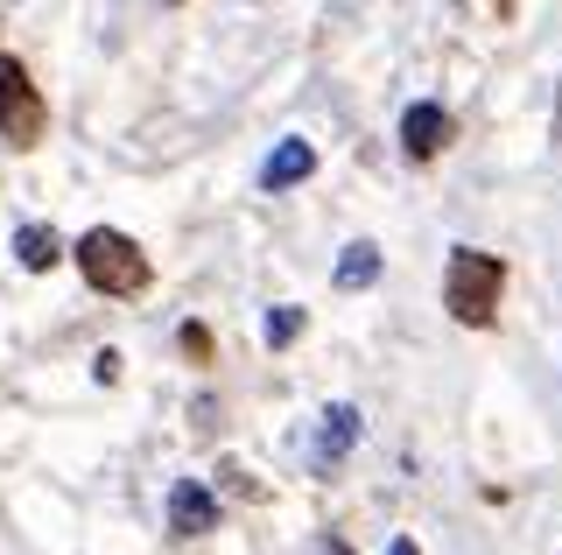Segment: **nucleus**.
I'll return each mask as SVG.
<instances>
[{
    "mask_svg": "<svg viewBox=\"0 0 562 555\" xmlns=\"http://www.w3.org/2000/svg\"><path fill=\"white\" fill-rule=\"evenodd\" d=\"M176 344H183V352L198 359V366L211 359V331H204V324H183V331H176Z\"/></svg>",
    "mask_w": 562,
    "mask_h": 555,
    "instance_id": "9b49d317",
    "label": "nucleus"
},
{
    "mask_svg": "<svg viewBox=\"0 0 562 555\" xmlns=\"http://www.w3.org/2000/svg\"><path fill=\"white\" fill-rule=\"evenodd\" d=\"M43 127H49V106H43V92H35V78L22 71V57L0 49V141L35 148Z\"/></svg>",
    "mask_w": 562,
    "mask_h": 555,
    "instance_id": "7ed1b4c3",
    "label": "nucleus"
},
{
    "mask_svg": "<svg viewBox=\"0 0 562 555\" xmlns=\"http://www.w3.org/2000/svg\"><path fill=\"white\" fill-rule=\"evenodd\" d=\"M70 260H78L85 288L92 296H140L148 288V253L134 247L120 225H92V233H78V247H70Z\"/></svg>",
    "mask_w": 562,
    "mask_h": 555,
    "instance_id": "f03ea898",
    "label": "nucleus"
},
{
    "mask_svg": "<svg viewBox=\"0 0 562 555\" xmlns=\"http://www.w3.org/2000/svg\"><path fill=\"white\" fill-rule=\"evenodd\" d=\"M450 134H457V120L443 106H429V99L401 113V155H408V162H436V155L450 148Z\"/></svg>",
    "mask_w": 562,
    "mask_h": 555,
    "instance_id": "20e7f679",
    "label": "nucleus"
},
{
    "mask_svg": "<svg viewBox=\"0 0 562 555\" xmlns=\"http://www.w3.org/2000/svg\"><path fill=\"white\" fill-rule=\"evenodd\" d=\"M386 555H422V548L408 542V534H401V542H394V548H386Z\"/></svg>",
    "mask_w": 562,
    "mask_h": 555,
    "instance_id": "ddd939ff",
    "label": "nucleus"
},
{
    "mask_svg": "<svg viewBox=\"0 0 562 555\" xmlns=\"http://www.w3.org/2000/svg\"><path fill=\"white\" fill-rule=\"evenodd\" d=\"M499 296H506V260L485 253V247H457L450 268H443L450 324H464V331H492V324H499Z\"/></svg>",
    "mask_w": 562,
    "mask_h": 555,
    "instance_id": "f257e3e1",
    "label": "nucleus"
},
{
    "mask_svg": "<svg viewBox=\"0 0 562 555\" xmlns=\"http://www.w3.org/2000/svg\"><path fill=\"white\" fill-rule=\"evenodd\" d=\"M169 8H176V0H169Z\"/></svg>",
    "mask_w": 562,
    "mask_h": 555,
    "instance_id": "2eb2a0df",
    "label": "nucleus"
},
{
    "mask_svg": "<svg viewBox=\"0 0 562 555\" xmlns=\"http://www.w3.org/2000/svg\"><path fill=\"white\" fill-rule=\"evenodd\" d=\"M310 169H316V148L303 141V134H289V141L268 155V169H260V190H268V197H281V190H295Z\"/></svg>",
    "mask_w": 562,
    "mask_h": 555,
    "instance_id": "0eeeda50",
    "label": "nucleus"
},
{
    "mask_svg": "<svg viewBox=\"0 0 562 555\" xmlns=\"http://www.w3.org/2000/svg\"><path fill=\"white\" fill-rule=\"evenodd\" d=\"M303 338V309H268V344L281 352V344Z\"/></svg>",
    "mask_w": 562,
    "mask_h": 555,
    "instance_id": "9d476101",
    "label": "nucleus"
},
{
    "mask_svg": "<svg viewBox=\"0 0 562 555\" xmlns=\"http://www.w3.org/2000/svg\"><path fill=\"white\" fill-rule=\"evenodd\" d=\"M330 282H338L345 296H351V288H373L380 282V247H373V239H351V247L338 253V268H330Z\"/></svg>",
    "mask_w": 562,
    "mask_h": 555,
    "instance_id": "6e6552de",
    "label": "nucleus"
},
{
    "mask_svg": "<svg viewBox=\"0 0 562 555\" xmlns=\"http://www.w3.org/2000/svg\"><path fill=\"white\" fill-rule=\"evenodd\" d=\"M499 8H514V0H499Z\"/></svg>",
    "mask_w": 562,
    "mask_h": 555,
    "instance_id": "4468645a",
    "label": "nucleus"
},
{
    "mask_svg": "<svg viewBox=\"0 0 562 555\" xmlns=\"http://www.w3.org/2000/svg\"><path fill=\"white\" fill-rule=\"evenodd\" d=\"M218 528V492L211 485H198V478H176L169 485V534H211Z\"/></svg>",
    "mask_w": 562,
    "mask_h": 555,
    "instance_id": "39448f33",
    "label": "nucleus"
},
{
    "mask_svg": "<svg viewBox=\"0 0 562 555\" xmlns=\"http://www.w3.org/2000/svg\"><path fill=\"white\" fill-rule=\"evenodd\" d=\"M14 260H22L29 274H49L57 268V233H49V225H22V233H14Z\"/></svg>",
    "mask_w": 562,
    "mask_h": 555,
    "instance_id": "1a4fd4ad",
    "label": "nucleus"
},
{
    "mask_svg": "<svg viewBox=\"0 0 562 555\" xmlns=\"http://www.w3.org/2000/svg\"><path fill=\"white\" fill-rule=\"evenodd\" d=\"M351 443H359V408L338 401V408H324V422H316V437H310V464H316V472H330Z\"/></svg>",
    "mask_w": 562,
    "mask_h": 555,
    "instance_id": "423d86ee",
    "label": "nucleus"
},
{
    "mask_svg": "<svg viewBox=\"0 0 562 555\" xmlns=\"http://www.w3.org/2000/svg\"><path fill=\"white\" fill-rule=\"evenodd\" d=\"M310 555H351V548H345V534H316V548H310Z\"/></svg>",
    "mask_w": 562,
    "mask_h": 555,
    "instance_id": "f8f14e48",
    "label": "nucleus"
}]
</instances>
